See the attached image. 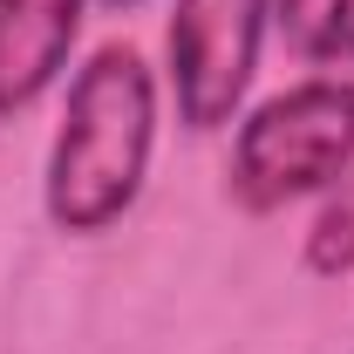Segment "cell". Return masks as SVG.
I'll use <instances>...</instances> for the list:
<instances>
[{
  "label": "cell",
  "instance_id": "cell-5",
  "mask_svg": "<svg viewBox=\"0 0 354 354\" xmlns=\"http://www.w3.org/2000/svg\"><path fill=\"white\" fill-rule=\"evenodd\" d=\"M272 21L307 62H354V0H272Z\"/></svg>",
  "mask_w": 354,
  "mask_h": 354
},
{
  "label": "cell",
  "instance_id": "cell-1",
  "mask_svg": "<svg viewBox=\"0 0 354 354\" xmlns=\"http://www.w3.org/2000/svg\"><path fill=\"white\" fill-rule=\"evenodd\" d=\"M157 143V82L123 41L95 48L75 82L48 150V218L62 232H109L136 205Z\"/></svg>",
  "mask_w": 354,
  "mask_h": 354
},
{
  "label": "cell",
  "instance_id": "cell-3",
  "mask_svg": "<svg viewBox=\"0 0 354 354\" xmlns=\"http://www.w3.org/2000/svg\"><path fill=\"white\" fill-rule=\"evenodd\" d=\"M272 0H177L171 14V88L184 130H218L245 102L259 68Z\"/></svg>",
  "mask_w": 354,
  "mask_h": 354
},
{
  "label": "cell",
  "instance_id": "cell-7",
  "mask_svg": "<svg viewBox=\"0 0 354 354\" xmlns=\"http://www.w3.org/2000/svg\"><path fill=\"white\" fill-rule=\"evenodd\" d=\"M102 7H143V0H102Z\"/></svg>",
  "mask_w": 354,
  "mask_h": 354
},
{
  "label": "cell",
  "instance_id": "cell-4",
  "mask_svg": "<svg viewBox=\"0 0 354 354\" xmlns=\"http://www.w3.org/2000/svg\"><path fill=\"white\" fill-rule=\"evenodd\" d=\"M82 35V0H0V116L41 102Z\"/></svg>",
  "mask_w": 354,
  "mask_h": 354
},
{
  "label": "cell",
  "instance_id": "cell-2",
  "mask_svg": "<svg viewBox=\"0 0 354 354\" xmlns=\"http://www.w3.org/2000/svg\"><path fill=\"white\" fill-rule=\"evenodd\" d=\"M354 171V82L313 75L245 116L232 143V191L245 212H279Z\"/></svg>",
  "mask_w": 354,
  "mask_h": 354
},
{
  "label": "cell",
  "instance_id": "cell-6",
  "mask_svg": "<svg viewBox=\"0 0 354 354\" xmlns=\"http://www.w3.org/2000/svg\"><path fill=\"white\" fill-rule=\"evenodd\" d=\"M307 272H320V279L354 272V171L341 184H327V198L307 225Z\"/></svg>",
  "mask_w": 354,
  "mask_h": 354
}]
</instances>
